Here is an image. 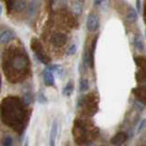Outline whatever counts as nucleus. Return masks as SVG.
Returning <instances> with one entry per match:
<instances>
[{
    "mask_svg": "<svg viewBox=\"0 0 146 146\" xmlns=\"http://www.w3.org/2000/svg\"><path fill=\"white\" fill-rule=\"evenodd\" d=\"M28 56L24 51H20V53L16 52L14 54L9 55L8 60H5L3 69L5 73H7V76L11 82H17L21 80L23 75L28 71Z\"/></svg>",
    "mask_w": 146,
    "mask_h": 146,
    "instance_id": "1",
    "label": "nucleus"
},
{
    "mask_svg": "<svg viewBox=\"0 0 146 146\" xmlns=\"http://www.w3.org/2000/svg\"><path fill=\"white\" fill-rule=\"evenodd\" d=\"M32 50L34 51V54L36 55V57L42 63H44V64H48L50 63L48 56L45 54V52H44V50H43L39 40L37 38H35V37L32 38Z\"/></svg>",
    "mask_w": 146,
    "mask_h": 146,
    "instance_id": "2",
    "label": "nucleus"
},
{
    "mask_svg": "<svg viewBox=\"0 0 146 146\" xmlns=\"http://www.w3.org/2000/svg\"><path fill=\"white\" fill-rule=\"evenodd\" d=\"M66 40H68V37H66L65 34H63V33H55L51 37V43H52V45L55 46V47L63 46L66 43Z\"/></svg>",
    "mask_w": 146,
    "mask_h": 146,
    "instance_id": "3",
    "label": "nucleus"
},
{
    "mask_svg": "<svg viewBox=\"0 0 146 146\" xmlns=\"http://www.w3.org/2000/svg\"><path fill=\"white\" fill-rule=\"evenodd\" d=\"M100 21H99V17L94 14L89 15V17L87 19V29L89 32H96L99 28Z\"/></svg>",
    "mask_w": 146,
    "mask_h": 146,
    "instance_id": "4",
    "label": "nucleus"
},
{
    "mask_svg": "<svg viewBox=\"0 0 146 146\" xmlns=\"http://www.w3.org/2000/svg\"><path fill=\"white\" fill-rule=\"evenodd\" d=\"M13 39H15V33L11 29H6L0 33V43L1 44H8Z\"/></svg>",
    "mask_w": 146,
    "mask_h": 146,
    "instance_id": "5",
    "label": "nucleus"
},
{
    "mask_svg": "<svg viewBox=\"0 0 146 146\" xmlns=\"http://www.w3.org/2000/svg\"><path fill=\"white\" fill-rule=\"evenodd\" d=\"M128 139V136L126 133H123V131H119V133H117L112 138H111V144L112 145H121V144H124L126 141Z\"/></svg>",
    "mask_w": 146,
    "mask_h": 146,
    "instance_id": "6",
    "label": "nucleus"
},
{
    "mask_svg": "<svg viewBox=\"0 0 146 146\" xmlns=\"http://www.w3.org/2000/svg\"><path fill=\"white\" fill-rule=\"evenodd\" d=\"M43 76H44V83H45L47 87H53L55 84L54 74L51 72L50 70L45 69V70L43 71Z\"/></svg>",
    "mask_w": 146,
    "mask_h": 146,
    "instance_id": "7",
    "label": "nucleus"
},
{
    "mask_svg": "<svg viewBox=\"0 0 146 146\" xmlns=\"http://www.w3.org/2000/svg\"><path fill=\"white\" fill-rule=\"evenodd\" d=\"M126 17H127V20L129 21V23H136V21L138 20V13L136 11L135 8L129 7V8H128Z\"/></svg>",
    "mask_w": 146,
    "mask_h": 146,
    "instance_id": "8",
    "label": "nucleus"
},
{
    "mask_svg": "<svg viewBox=\"0 0 146 146\" xmlns=\"http://www.w3.org/2000/svg\"><path fill=\"white\" fill-rule=\"evenodd\" d=\"M57 136V121L54 120L51 127V133H50V144L53 146L55 144V139Z\"/></svg>",
    "mask_w": 146,
    "mask_h": 146,
    "instance_id": "9",
    "label": "nucleus"
},
{
    "mask_svg": "<svg viewBox=\"0 0 146 146\" xmlns=\"http://www.w3.org/2000/svg\"><path fill=\"white\" fill-rule=\"evenodd\" d=\"M89 87H90V84H89V81H88V79H81L80 80V82H79V90L81 92H86L89 90Z\"/></svg>",
    "mask_w": 146,
    "mask_h": 146,
    "instance_id": "10",
    "label": "nucleus"
},
{
    "mask_svg": "<svg viewBox=\"0 0 146 146\" xmlns=\"http://www.w3.org/2000/svg\"><path fill=\"white\" fill-rule=\"evenodd\" d=\"M73 90H74V86H73V83L72 82H69V83L65 86L64 90H63V94H64L65 97H70V96L73 93Z\"/></svg>",
    "mask_w": 146,
    "mask_h": 146,
    "instance_id": "11",
    "label": "nucleus"
},
{
    "mask_svg": "<svg viewBox=\"0 0 146 146\" xmlns=\"http://www.w3.org/2000/svg\"><path fill=\"white\" fill-rule=\"evenodd\" d=\"M73 10H74V14H75L76 16L81 15V13H82V2H80V1L74 2V5H73Z\"/></svg>",
    "mask_w": 146,
    "mask_h": 146,
    "instance_id": "12",
    "label": "nucleus"
},
{
    "mask_svg": "<svg viewBox=\"0 0 146 146\" xmlns=\"http://www.w3.org/2000/svg\"><path fill=\"white\" fill-rule=\"evenodd\" d=\"M135 47H136L138 51H143V50H144V43H143L141 36L136 37V39H135Z\"/></svg>",
    "mask_w": 146,
    "mask_h": 146,
    "instance_id": "13",
    "label": "nucleus"
},
{
    "mask_svg": "<svg viewBox=\"0 0 146 146\" xmlns=\"http://www.w3.org/2000/svg\"><path fill=\"white\" fill-rule=\"evenodd\" d=\"M109 5V0H94V6L96 7H101L105 8Z\"/></svg>",
    "mask_w": 146,
    "mask_h": 146,
    "instance_id": "14",
    "label": "nucleus"
},
{
    "mask_svg": "<svg viewBox=\"0 0 146 146\" xmlns=\"http://www.w3.org/2000/svg\"><path fill=\"white\" fill-rule=\"evenodd\" d=\"M32 101H33V96H32V93H26V94L24 96V105H25V106H29V105L32 104Z\"/></svg>",
    "mask_w": 146,
    "mask_h": 146,
    "instance_id": "15",
    "label": "nucleus"
},
{
    "mask_svg": "<svg viewBox=\"0 0 146 146\" xmlns=\"http://www.w3.org/2000/svg\"><path fill=\"white\" fill-rule=\"evenodd\" d=\"M37 101H38L39 104H42V105H46V104H47V99H46V97L44 96L43 92H40V93L38 94V97H37Z\"/></svg>",
    "mask_w": 146,
    "mask_h": 146,
    "instance_id": "16",
    "label": "nucleus"
},
{
    "mask_svg": "<svg viewBox=\"0 0 146 146\" xmlns=\"http://www.w3.org/2000/svg\"><path fill=\"white\" fill-rule=\"evenodd\" d=\"M2 145H5V146L13 145V138H11L9 135H7V136L3 138V143H2Z\"/></svg>",
    "mask_w": 146,
    "mask_h": 146,
    "instance_id": "17",
    "label": "nucleus"
},
{
    "mask_svg": "<svg viewBox=\"0 0 146 146\" xmlns=\"http://www.w3.org/2000/svg\"><path fill=\"white\" fill-rule=\"evenodd\" d=\"M75 53H76V46L73 44V45H71V46L69 47V50H68L66 54L68 55H74Z\"/></svg>",
    "mask_w": 146,
    "mask_h": 146,
    "instance_id": "18",
    "label": "nucleus"
},
{
    "mask_svg": "<svg viewBox=\"0 0 146 146\" xmlns=\"http://www.w3.org/2000/svg\"><path fill=\"white\" fill-rule=\"evenodd\" d=\"M25 6H26V3H25L24 1H19L18 5H16V6H14V7H15V9H16L17 11H19V10H23V9L25 8Z\"/></svg>",
    "mask_w": 146,
    "mask_h": 146,
    "instance_id": "19",
    "label": "nucleus"
},
{
    "mask_svg": "<svg viewBox=\"0 0 146 146\" xmlns=\"http://www.w3.org/2000/svg\"><path fill=\"white\" fill-rule=\"evenodd\" d=\"M143 10V7H142V1L141 0H136V11L138 14H141Z\"/></svg>",
    "mask_w": 146,
    "mask_h": 146,
    "instance_id": "20",
    "label": "nucleus"
},
{
    "mask_svg": "<svg viewBox=\"0 0 146 146\" xmlns=\"http://www.w3.org/2000/svg\"><path fill=\"white\" fill-rule=\"evenodd\" d=\"M8 7V10H11V8L15 6V0H5Z\"/></svg>",
    "mask_w": 146,
    "mask_h": 146,
    "instance_id": "21",
    "label": "nucleus"
},
{
    "mask_svg": "<svg viewBox=\"0 0 146 146\" xmlns=\"http://www.w3.org/2000/svg\"><path fill=\"white\" fill-rule=\"evenodd\" d=\"M37 6V2L36 1H34V2H32L31 3V9H29V15H32V14H34V10H35V8H36Z\"/></svg>",
    "mask_w": 146,
    "mask_h": 146,
    "instance_id": "22",
    "label": "nucleus"
},
{
    "mask_svg": "<svg viewBox=\"0 0 146 146\" xmlns=\"http://www.w3.org/2000/svg\"><path fill=\"white\" fill-rule=\"evenodd\" d=\"M144 127H145V119H143V120H142V123L138 125V128H137V133H141V131L144 129Z\"/></svg>",
    "mask_w": 146,
    "mask_h": 146,
    "instance_id": "23",
    "label": "nucleus"
},
{
    "mask_svg": "<svg viewBox=\"0 0 146 146\" xmlns=\"http://www.w3.org/2000/svg\"><path fill=\"white\" fill-rule=\"evenodd\" d=\"M1 14H2V7H1V5H0V16H1Z\"/></svg>",
    "mask_w": 146,
    "mask_h": 146,
    "instance_id": "24",
    "label": "nucleus"
},
{
    "mask_svg": "<svg viewBox=\"0 0 146 146\" xmlns=\"http://www.w3.org/2000/svg\"><path fill=\"white\" fill-rule=\"evenodd\" d=\"M78 1H80V2H83V1H84V0H78Z\"/></svg>",
    "mask_w": 146,
    "mask_h": 146,
    "instance_id": "25",
    "label": "nucleus"
}]
</instances>
